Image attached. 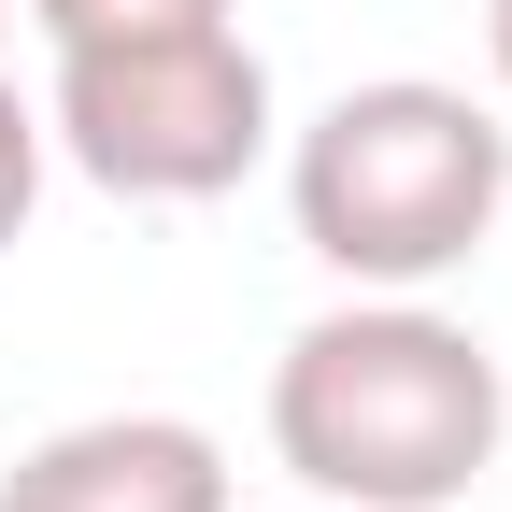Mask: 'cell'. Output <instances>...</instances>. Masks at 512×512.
<instances>
[{"label": "cell", "instance_id": "8", "mask_svg": "<svg viewBox=\"0 0 512 512\" xmlns=\"http://www.w3.org/2000/svg\"><path fill=\"white\" fill-rule=\"evenodd\" d=\"M0 43H15V0H0Z\"/></svg>", "mask_w": 512, "mask_h": 512}, {"label": "cell", "instance_id": "9", "mask_svg": "<svg viewBox=\"0 0 512 512\" xmlns=\"http://www.w3.org/2000/svg\"><path fill=\"white\" fill-rule=\"evenodd\" d=\"M299 512H342V498H299Z\"/></svg>", "mask_w": 512, "mask_h": 512}, {"label": "cell", "instance_id": "6", "mask_svg": "<svg viewBox=\"0 0 512 512\" xmlns=\"http://www.w3.org/2000/svg\"><path fill=\"white\" fill-rule=\"evenodd\" d=\"M43 171H57V143H43V100L0 72V256L29 242V214H43Z\"/></svg>", "mask_w": 512, "mask_h": 512}, {"label": "cell", "instance_id": "5", "mask_svg": "<svg viewBox=\"0 0 512 512\" xmlns=\"http://www.w3.org/2000/svg\"><path fill=\"white\" fill-rule=\"evenodd\" d=\"M242 0H29V29L43 57H72V43H157V29H228Z\"/></svg>", "mask_w": 512, "mask_h": 512}, {"label": "cell", "instance_id": "4", "mask_svg": "<svg viewBox=\"0 0 512 512\" xmlns=\"http://www.w3.org/2000/svg\"><path fill=\"white\" fill-rule=\"evenodd\" d=\"M0 512H228V441L200 413H72L0 470Z\"/></svg>", "mask_w": 512, "mask_h": 512}, {"label": "cell", "instance_id": "1", "mask_svg": "<svg viewBox=\"0 0 512 512\" xmlns=\"http://www.w3.org/2000/svg\"><path fill=\"white\" fill-rule=\"evenodd\" d=\"M512 441V384L484 328H456L441 299H384L356 285L342 313L271 356V456L299 498L342 512H456Z\"/></svg>", "mask_w": 512, "mask_h": 512}, {"label": "cell", "instance_id": "7", "mask_svg": "<svg viewBox=\"0 0 512 512\" xmlns=\"http://www.w3.org/2000/svg\"><path fill=\"white\" fill-rule=\"evenodd\" d=\"M484 72H498V100H512V0H484Z\"/></svg>", "mask_w": 512, "mask_h": 512}, {"label": "cell", "instance_id": "3", "mask_svg": "<svg viewBox=\"0 0 512 512\" xmlns=\"http://www.w3.org/2000/svg\"><path fill=\"white\" fill-rule=\"evenodd\" d=\"M271 57L228 29H157V43H72L43 72V143L72 157L100 200H228V185L271 157Z\"/></svg>", "mask_w": 512, "mask_h": 512}, {"label": "cell", "instance_id": "2", "mask_svg": "<svg viewBox=\"0 0 512 512\" xmlns=\"http://www.w3.org/2000/svg\"><path fill=\"white\" fill-rule=\"evenodd\" d=\"M285 214L313 242V271L427 299L512 214V128L441 72H370L285 143Z\"/></svg>", "mask_w": 512, "mask_h": 512}]
</instances>
